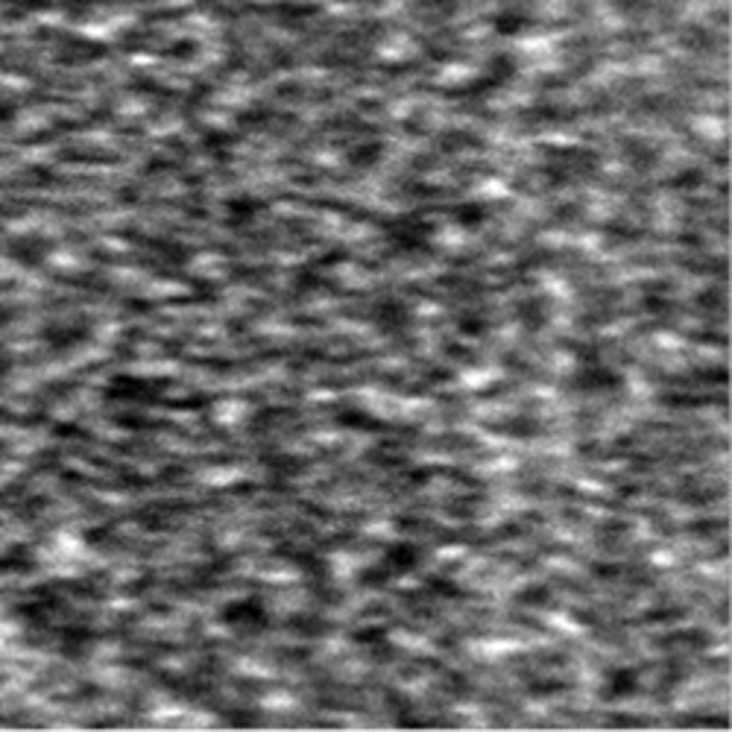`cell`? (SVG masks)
<instances>
[{
  "mask_svg": "<svg viewBox=\"0 0 732 732\" xmlns=\"http://www.w3.org/2000/svg\"><path fill=\"white\" fill-rule=\"evenodd\" d=\"M454 217H457L460 226H466V229H478L480 223H483V208H478V206H463V208H457V211H454Z\"/></svg>",
  "mask_w": 732,
  "mask_h": 732,
  "instance_id": "ba28073f",
  "label": "cell"
},
{
  "mask_svg": "<svg viewBox=\"0 0 732 732\" xmlns=\"http://www.w3.org/2000/svg\"><path fill=\"white\" fill-rule=\"evenodd\" d=\"M639 691V668L633 665H618L609 668L603 677V700H624Z\"/></svg>",
  "mask_w": 732,
  "mask_h": 732,
  "instance_id": "277c9868",
  "label": "cell"
},
{
  "mask_svg": "<svg viewBox=\"0 0 732 732\" xmlns=\"http://www.w3.org/2000/svg\"><path fill=\"white\" fill-rule=\"evenodd\" d=\"M521 322H524V329L539 331L548 322V302L545 299H527L521 305Z\"/></svg>",
  "mask_w": 732,
  "mask_h": 732,
  "instance_id": "8992f818",
  "label": "cell"
},
{
  "mask_svg": "<svg viewBox=\"0 0 732 732\" xmlns=\"http://www.w3.org/2000/svg\"><path fill=\"white\" fill-rule=\"evenodd\" d=\"M457 331L469 334V337H478V334L486 331V319L478 317V314H463V317L457 319Z\"/></svg>",
  "mask_w": 732,
  "mask_h": 732,
  "instance_id": "52a82bcc",
  "label": "cell"
},
{
  "mask_svg": "<svg viewBox=\"0 0 732 732\" xmlns=\"http://www.w3.org/2000/svg\"><path fill=\"white\" fill-rule=\"evenodd\" d=\"M375 325L384 334H401L411 325V308L401 299H384L375 308Z\"/></svg>",
  "mask_w": 732,
  "mask_h": 732,
  "instance_id": "5b68a950",
  "label": "cell"
},
{
  "mask_svg": "<svg viewBox=\"0 0 732 732\" xmlns=\"http://www.w3.org/2000/svg\"><path fill=\"white\" fill-rule=\"evenodd\" d=\"M370 639H387V633H384L381 627H375V630H360V633H355V642H358V644H370Z\"/></svg>",
  "mask_w": 732,
  "mask_h": 732,
  "instance_id": "9c48e42d",
  "label": "cell"
},
{
  "mask_svg": "<svg viewBox=\"0 0 732 732\" xmlns=\"http://www.w3.org/2000/svg\"><path fill=\"white\" fill-rule=\"evenodd\" d=\"M624 384V378L615 372V370H609V366H603V363H583L580 370L574 372V378H572V387L574 390H580V393H603V390H618Z\"/></svg>",
  "mask_w": 732,
  "mask_h": 732,
  "instance_id": "3957f363",
  "label": "cell"
},
{
  "mask_svg": "<svg viewBox=\"0 0 732 732\" xmlns=\"http://www.w3.org/2000/svg\"><path fill=\"white\" fill-rule=\"evenodd\" d=\"M223 624L235 633H243V636H255L261 630H267L270 624V615H267V606H264L261 598H240V601H232L226 609H223Z\"/></svg>",
  "mask_w": 732,
  "mask_h": 732,
  "instance_id": "7a4b0ae2",
  "label": "cell"
},
{
  "mask_svg": "<svg viewBox=\"0 0 732 732\" xmlns=\"http://www.w3.org/2000/svg\"><path fill=\"white\" fill-rule=\"evenodd\" d=\"M419 562H422V551H419L416 545H411V542H396V545H390L387 551H384L381 562L370 565V568H366V572L360 574V583H363V586H384V583H390L393 577H399V574H404V572H413Z\"/></svg>",
  "mask_w": 732,
  "mask_h": 732,
  "instance_id": "6da1fadb",
  "label": "cell"
}]
</instances>
